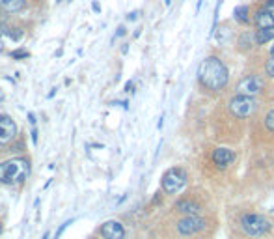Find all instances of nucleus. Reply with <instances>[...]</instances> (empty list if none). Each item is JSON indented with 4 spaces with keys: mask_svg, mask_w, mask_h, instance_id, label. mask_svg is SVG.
Segmentation results:
<instances>
[{
    "mask_svg": "<svg viewBox=\"0 0 274 239\" xmlns=\"http://www.w3.org/2000/svg\"><path fill=\"white\" fill-rule=\"evenodd\" d=\"M257 109H259V107H257V101L254 98H248V95H235V98L230 101V111H232L233 116H237V118L252 116V114H256Z\"/></svg>",
    "mask_w": 274,
    "mask_h": 239,
    "instance_id": "obj_5",
    "label": "nucleus"
},
{
    "mask_svg": "<svg viewBox=\"0 0 274 239\" xmlns=\"http://www.w3.org/2000/svg\"><path fill=\"white\" fill-rule=\"evenodd\" d=\"M233 159H235V154H233L232 150H228V148H218V150L213 152V163L216 166H220V168L232 165Z\"/></svg>",
    "mask_w": 274,
    "mask_h": 239,
    "instance_id": "obj_11",
    "label": "nucleus"
},
{
    "mask_svg": "<svg viewBox=\"0 0 274 239\" xmlns=\"http://www.w3.org/2000/svg\"><path fill=\"white\" fill-rule=\"evenodd\" d=\"M122 36H125V26H118L116 37H122Z\"/></svg>",
    "mask_w": 274,
    "mask_h": 239,
    "instance_id": "obj_25",
    "label": "nucleus"
},
{
    "mask_svg": "<svg viewBox=\"0 0 274 239\" xmlns=\"http://www.w3.org/2000/svg\"><path fill=\"white\" fill-rule=\"evenodd\" d=\"M265 125H267V129L270 133H274V111H270L267 116H265Z\"/></svg>",
    "mask_w": 274,
    "mask_h": 239,
    "instance_id": "obj_19",
    "label": "nucleus"
},
{
    "mask_svg": "<svg viewBox=\"0 0 274 239\" xmlns=\"http://www.w3.org/2000/svg\"><path fill=\"white\" fill-rule=\"evenodd\" d=\"M2 99H4V93H2V92H0V101H2Z\"/></svg>",
    "mask_w": 274,
    "mask_h": 239,
    "instance_id": "obj_32",
    "label": "nucleus"
},
{
    "mask_svg": "<svg viewBox=\"0 0 274 239\" xmlns=\"http://www.w3.org/2000/svg\"><path fill=\"white\" fill-rule=\"evenodd\" d=\"M91 8H93V12H101V6H99V4H97V2H93V4H91Z\"/></svg>",
    "mask_w": 274,
    "mask_h": 239,
    "instance_id": "obj_28",
    "label": "nucleus"
},
{
    "mask_svg": "<svg viewBox=\"0 0 274 239\" xmlns=\"http://www.w3.org/2000/svg\"><path fill=\"white\" fill-rule=\"evenodd\" d=\"M17 135V123L13 122L12 116L0 114V144L12 142Z\"/></svg>",
    "mask_w": 274,
    "mask_h": 239,
    "instance_id": "obj_8",
    "label": "nucleus"
},
{
    "mask_svg": "<svg viewBox=\"0 0 274 239\" xmlns=\"http://www.w3.org/2000/svg\"><path fill=\"white\" fill-rule=\"evenodd\" d=\"M265 10H267L274 19V0H267V2H265Z\"/></svg>",
    "mask_w": 274,
    "mask_h": 239,
    "instance_id": "obj_22",
    "label": "nucleus"
},
{
    "mask_svg": "<svg viewBox=\"0 0 274 239\" xmlns=\"http://www.w3.org/2000/svg\"><path fill=\"white\" fill-rule=\"evenodd\" d=\"M28 56H30V55H28V51H21V49H19V51H13V53H12L13 60H21V58H28Z\"/></svg>",
    "mask_w": 274,
    "mask_h": 239,
    "instance_id": "obj_21",
    "label": "nucleus"
},
{
    "mask_svg": "<svg viewBox=\"0 0 274 239\" xmlns=\"http://www.w3.org/2000/svg\"><path fill=\"white\" fill-rule=\"evenodd\" d=\"M237 95H248V98H256L259 93L265 92V82L259 75H248L237 82Z\"/></svg>",
    "mask_w": 274,
    "mask_h": 239,
    "instance_id": "obj_6",
    "label": "nucleus"
},
{
    "mask_svg": "<svg viewBox=\"0 0 274 239\" xmlns=\"http://www.w3.org/2000/svg\"><path fill=\"white\" fill-rule=\"evenodd\" d=\"M270 56H274V43L270 45Z\"/></svg>",
    "mask_w": 274,
    "mask_h": 239,
    "instance_id": "obj_30",
    "label": "nucleus"
},
{
    "mask_svg": "<svg viewBox=\"0 0 274 239\" xmlns=\"http://www.w3.org/2000/svg\"><path fill=\"white\" fill-rule=\"evenodd\" d=\"M254 39H256V45H265V43L272 41L274 39V28H261V30H256Z\"/></svg>",
    "mask_w": 274,
    "mask_h": 239,
    "instance_id": "obj_14",
    "label": "nucleus"
},
{
    "mask_svg": "<svg viewBox=\"0 0 274 239\" xmlns=\"http://www.w3.org/2000/svg\"><path fill=\"white\" fill-rule=\"evenodd\" d=\"M176 209L179 213L185 215H198L200 213V206L194 202V200H181V202L176 204Z\"/></svg>",
    "mask_w": 274,
    "mask_h": 239,
    "instance_id": "obj_12",
    "label": "nucleus"
},
{
    "mask_svg": "<svg viewBox=\"0 0 274 239\" xmlns=\"http://www.w3.org/2000/svg\"><path fill=\"white\" fill-rule=\"evenodd\" d=\"M233 15H235V21L241 23V25H248L250 23L248 6H237L235 8V12H233Z\"/></svg>",
    "mask_w": 274,
    "mask_h": 239,
    "instance_id": "obj_16",
    "label": "nucleus"
},
{
    "mask_svg": "<svg viewBox=\"0 0 274 239\" xmlns=\"http://www.w3.org/2000/svg\"><path fill=\"white\" fill-rule=\"evenodd\" d=\"M101 235L104 239H123L125 237V228L122 222L118 221H106L101 226Z\"/></svg>",
    "mask_w": 274,
    "mask_h": 239,
    "instance_id": "obj_9",
    "label": "nucleus"
},
{
    "mask_svg": "<svg viewBox=\"0 0 274 239\" xmlns=\"http://www.w3.org/2000/svg\"><path fill=\"white\" fill-rule=\"evenodd\" d=\"M252 21H254V26H256L257 30H261V28H274V19L265 10V6L257 8L256 12H254V15H252Z\"/></svg>",
    "mask_w": 274,
    "mask_h": 239,
    "instance_id": "obj_10",
    "label": "nucleus"
},
{
    "mask_svg": "<svg viewBox=\"0 0 274 239\" xmlns=\"http://www.w3.org/2000/svg\"><path fill=\"white\" fill-rule=\"evenodd\" d=\"M138 15H140V13H138V12H133V13H129V15H127V21H134V19L138 17Z\"/></svg>",
    "mask_w": 274,
    "mask_h": 239,
    "instance_id": "obj_26",
    "label": "nucleus"
},
{
    "mask_svg": "<svg viewBox=\"0 0 274 239\" xmlns=\"http://www.w3.org/2000/svg\"><path fill=\"white\" fill-rule=\"evenodd\" d=\"M232 28L228 25H222V26H218L216 30H214V37H216V41L220 43V45H226V43L232 39Z\"/></svg>",
    "mask_w": 274,
    "mask_h": 239,
    "instance_id": "obj_15",
    "label": "nucleus"
},
{
    "mask_svg": "<svg viewBox=\"0 0 274 239\" xmlns=\"http://www.w3.org/2000/svg\"><path fill=\"white\" fill-rule=\"evenodd\" d=\"M265 73H267L270 79H274V56H270L267 60V64H265Z\"/></svg>",
    "mask_w": 274,
    "mask_h": 239,
    "instance_id": "obj_18",
    "label": "nucleus"
},
{
    "mask_svg": "<svg viewBox=\"0 0 274 239\" xmlns=\"http://www.w3.org/2000/svg\"><path fill=\"white\" fill-rule=\"evenodd\" d=\"M2 34H4V30L0 28V49H2Z\"/></svg>",
    "mask_w": 274,
    "mask_h": 239,
    "instance_id": "obj_29",
    "label": "nucleus"
},
{
    "mask_svg": "<svg viewBox=\"0 0 274 239\" xmlns=\"http://www.w3.org/2000/svg\"><path fill=\"white\" fill-rule=\"evenodd\" d=\"M28 122H30V125H36V114L34 112H28Z\"/></svg>",
    "mask_w": 274,
    "mask_h": 239,
    "instance_id": "obj_24",
    "label": "nucleus"
},
{
    "mask_svg": "<svg viewBox=\"0 0 274 239\" xmlns=\"http://www.w3.org/2000/svg\"><path fill=\"white\" fill-rule=\"evenodd\" d=\"M160 183H162V190L166 195H176L187 185V172L179 168V166H174V168L165 172Z\"/></svg>",
    "mask_w": 274,
    "mask_h": 239,
    "instance_id": "obj_3",
    "label": "nucleus"
},
{
    "mask_svg": "<svg viewBox=\"0 0 274 239\" xmlns=\"http://www.w3.org/2000/svg\"><path fill=\"white\" fill-rule=\"evenodd\" d=\"M133 80H129L127 84H125V92H133Z\"/></svg>",
    "mask_w": 274,
    "mask_h": 239,
    "instance_id": "obj_27",
    "label": "nucleus"
},
{
    "mask_svg": "<svg viewBox=\"0 0 274 239\" xmlns=\"http://www.w3.org/2000/svg\"><path fill=\"white\" fill-rule=\"evenodd\" d=\"M252 45H256V39H254V36H252V34H248V32H244L243 36L239 37V51H248Z\"/></svg>",
    "mask_w": 274,
    "mask_h": 239,
    "instance_id": "obj_17",
    "label": "nucleus"
},
{
    "mask_svg": "<svg viewBox=\"0 0 274 239\" xmlns=\"http://www.w3.org/2000/svg\"><path fill=\"white\" fill-rule=\"evenodd\" d=\"M228 79H230V69L226 68L224 62L216 56H207L198 68V80L207 90L218 92L228 84Z\"/></svg>",
    "mask_w": 274,
    "mask_h": 239,
    "instance_id": "obj_1",
    "label": "nucleus"
},
{
    "mask_svg": "<svg viewBox=\"0 0 274 239\" xmlns=\"http://www.w3.org/2000/svg\"><path fill=\"white\" fill-rule=\"evenodd\" d=\"M30 176V161L25 157L0 163V183L19 185Z\"/></svg>",
    "mask_w": 274,
    "mask_h": 239,
    "instance_id": "obj_2",
    "label": "nucleus"
},
{
    "mask_svg": "<svg viewBox=\"0 0 274 239\" xmlns=\"http://www.w3.org/2000/svg\"><path fill=\"white\" fill-rule=\"evenodd\" d=\"M241 224H243L244 232L248 233V235H254V237H259V235L267 233L268 230L272 228V224H270L263 215H257V213L244 215Z\"/></svg>",
    "mask_w": 274,
    "mask_h": 239,
    "instance_id": "obj_4",
    "label": "nucleus"
},
{
    "mask_svg": "<svg viewBox=\"0 0 274 239\" xmlns=\"http://www.w3.org/2000/svg\"><path fill=\"white\" fill-rule=\"evenodd\" d=\"M0 233H2V224H0Z\"/></svg>",
    "mask_w": 274,
    "mask_h": 239,
    "instance_id": "obj_33",
    "label": "nucleus"
},
{
    "mask_svg": "<svg viewBox=\"0 0 274 239\" xmlns=\"http://www.w3.org/2000/svg\"><path fill=\"white\" fill-rule=\"evenodd\" d=\"M41 239H49V232H45V233H43V237Z\"/></svg>",
    "mask_w": 274,
    "mask_h": 239,
    "instance_id": "obj_31",
    "label": "nucleus"
},
{
    "mask_svg": "<svg viewBox=\"0 0 274 239\" xmlns=\"http://www.w3.org/2000/svg\"><path fill=\"white\" fill-rule=\"evenodd\" d=\"M69 224H73V219H71V221H66L64 224H60V228H58V230H56V233H54V239H60L62 233L66 232V228L69 226Z\"/></svg>",
    "mask_w": 274,
    "mask_h": 239,
    "instance_id": "obj_20",
    "label": "nucleus"
},
{
    "mask_svg": "<svg viewBox=\"0 0 274 239\" xmlns=\"http://www.w3.org/2000/svg\"><path fill=\"white\" fill-rule=\"evenodd\" d=\"M205 226V222L201 217L198 215H187V217H183L181 221L177 222V232L181 233V235H194V233L201 232Z\"/></svg>",
    "mask_w": 274,
    "mask_h": 239,
    "instance_id": "obj_7",
    "label": "nucleus"
},
{
    "mask_svg": "<svg viewBox=\"0 0 274 239\" xmlns=\"http://www.w3.org/2000/svg\"><path fill=\"white\" fill-rule=\"evenodd\" d=\"M32 142H34V144H37V127L36 125H32Z\"/></svg>",
    "mask_w": 274,
    "mask_h": 239,
    "instance_id": "obj_23",
    "label": "nucleus"
},
{
    "mask_svg": "<svg viewBox=\"0 0 274 239\" xmlns=\"http://www.w3.org/2000/svg\"><path fill=\"white\" fill-rule=\"evenodd\" d=\"M0 8L8 13L21 12L25 8V0H0Z\"/></svg>",
    "mask_w": 274,
    "mask_h": 239,
    "instance_id": "obj_13",
    "label": "nucleus"
}]
</instances>
